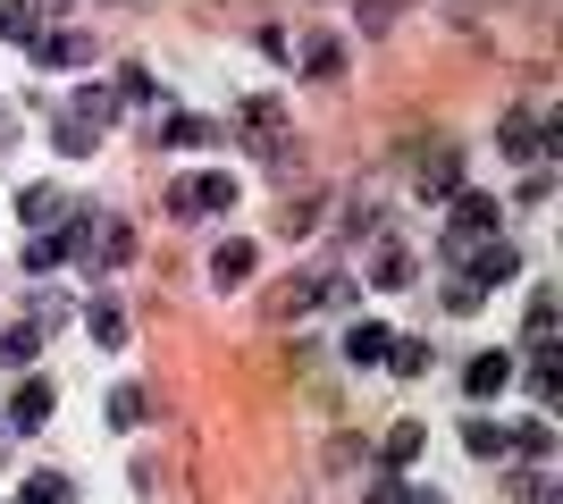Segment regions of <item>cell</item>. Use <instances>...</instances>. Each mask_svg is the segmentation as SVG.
I'll return each instance as SVG.
<instances>
[{
	"mask_svg": "<svg viewBox=\"0 0 563 504\" xmlns=\"http://www.w3.org/2000/svg\"><path fill=\"white\" fill-rule=\"evenodd\" d=\"M235 193H244V186H235L228 168H211V177H177L161 202H168L177 219H194V211H235Z\"/></svg>",
	"mask_w": 563,
	"mask_h": 504,
	"instance_id": "cell-1",
	"label": "cell"
},
{
	"mask_svg": "<svg viewBox=\"0 0 563 504\" xmlns=\"http://www.w3.org/2000/svg\"><path fill=\"white\" fill-rule=\"evenodd\" d=\"M496 236V202L488 193H454V227H446V253H471V244Z\"/></svg>",
	"mask_w": 563,
	"mask_h": 504,
	"instance_id": "cell-2",
	"label": "cell"
},
{
	"mask_svg": "<svg viewBox=\"0 0 563 504\" xmlns=\"http://www.w3.org/2000/svg\"><path fill=\"white\" fill-rule=\"evenodd\" d=\"M463 278H471V287H479V294H488V287H505V278H514V269H521V253H514V244H505V236H488V244H471V253H463Z\"/></svg>",
	"mask_w": 563,
	"mask_h": 504,
	"instance_id": "cell-3",
	"label": "cell"
},
{
	"mask_svg": "<svg viewBox=\"0 0 563 504\" xmlns=\"http://www.w3.org/2000/svg\"><path fill=\"white\" fill-rule=\"evenodd\" d=\"M43 18H59V0H9V9H0V43L34 51L43 43Z\"/></svg>",
	"mask_w": 563,
	"mask_h": 504,
	"instance_id": "cell-4",
	"label": "cell"
},
{
	"mask_svg": "<svg viewBox=\"0 0 563 504\" xmlns=\"http://www.w3.org/2000/svg\"><path fill=\"white\" fill-rule=\"evenodd\" d=\"M244 126L261 135V152H269V160H286V101H278V93H253V101H244Z\"/></svg>",
	"mask_w": 563,
	"mask_h": 504,
	"instance_id": "cell-5",
	"label": "cell"
},
{
	"mask_svg": "<svg viewBox=\"0 0 563 504\" xmlns=\"http://www.w3.org/2000/svg\"><path fill=\"white\" fill-rule=\"evenodd\" d=\"M85 244H93V227H51V236L25 244V269H59L68 253H85Z\"/></svg>",
	"mask_w": 563,
	"mask_h": 504,
	"instance_id": "cell-6",
	"label": "cell"
},
{
	"mask_svg": "<svg viewBox=\"0 0 563 504\" xmlns=\"http://www.w3.org/2000/svg\"><path fill=\"white\" fill-rule=\"evenodd\" d=\"M43 421H51V379H25L9 395V429H43Z\"/></svg>",
	"mask_w": 563,
	"mask_h": 504,
	"instance_id": "cell-7",
	"label": "cell"
},
{
	"mask_svg": "<svg viewBox=\"0 0 563 504\" xmlns=\"http://www.w3.org/2000/svg\"><path fill=\"white\" fill-rule=\"evenodd\" d=\"M463 387H471V395H505V387H514V354H479L463 370Z\"/></svg>",
	"mask_w": 563,
	"mask_h": 504,
	"instance_id": "cell-8",
	"label": "cell"
},
{
	"mask_svg": "<svg viewBox=\"0 0 563 504\" xmlns=\"http://www.w3.org/2000/svg\"><path fill=\"white\" fill-rule=\"evenodd\" d=\"M446 193H463V152H438L421 168V202H446Z\"/></svg>",
	"mask_w": 563,
	"mask_h": 504,
	"instance_id": "cell-9",
	"label": "cell"
},
{
	"mask_svg": "<svg viewBox=\"0 0 563 504\" xmlns=\"http://www.w3.org/2000/svg\"><path fill=\"white\" fill-rule=\"evenodd\" d=\"M211 278H219V287H244V278H253V244L228 236V244L211 253Z\"/></svg>",
	"mask_w": 563,
	"mask_h": 504,
	"instance_id": "cell-10",
	"label": "cell"
},
{
	"mask_svg": "<svg viewBox=\"0 0 563 504\" xmlns=\"http://www.w3.org/2000/svg\"><path fill=\"white\" fill-rule=\"evenodd\" d=\"M387 345H396L387 328H371V320H353V336H345V361H362V370H371V361H387Z\"/></svg>",
	"mask_w": 563,
	"mask_h": 504,
	"instance_id": "cell-11",
	"label": "cell"
},
{
	"mask_svg": "<svg viewBox=\"0 0 563 504\" xmlns=\"http://www.w3.org/2000/svg\"><path fill=\"white\" fill-rule=\"evenodd\" d=\"M505 152H514V160H539V119H530V110H505Z\"/></svg>",
	"mask_w": 563,
	"mask_h": 504,
	"instance_id": "cell-12",
	"label": "cell"
},
{
	"mask_svg": "<svg viewBox=\"0 0 563 504\" xmlns=\"http://www.w3.org/2000/svg\"><path fill=\"white\" fill-rule=\"evenodd\" d=\"M34 354H43V328H34V320H18V328L0 336V361H9V370H25Z\"/></svg>",
	"mask_w": 563,
	"mask_h": 504,
	"instance_id": "cell-13",
	"label": "cell"
},
{
	"mask_svg": "<svg viewBox=\"0 0 563 504\" xmlns=\"http://www.w3.org/2000/svg\"><path fill=\"white\" fill-rule=\"evenodd\" d=\"M34 51H43L51 68H76V59H85V51H93V43H85L76 25H59V34H43V43H34Z\"/></svg>",
	"mask_w": 563,
	"mask_h": 504,
	"instance_id": "cell-14",
	"label": "cell"
},
{
	"mask_svg": "<svg viewBox=\"0 0 563 504\" xmlns=\"http://www.w3.org/2000/svg\"><path fill=\"white\" fill-rule=\"evenodd\" d=\"M421 446H429V429H421V421H396V429H387V462H396V471H404L412 455H421Z\"/></svg>",
	"mask_w": 563,
	"mask_h": 504,
	"instance_id": "cell-15",
	"label": "cell"
},
{
	"mask_svg": "<svg viewBox=\"0 0 563 504\" xmlns=\"http://www.w3.org/2000/svg\"><path fill=\"white\" fill-rule=\"evenodd\" d=\"M85 328H93V345H126V312H118V303H93Z\"/></svg>",
	"mask_w": 563,
	"mask_h": 504,
	"instance_id": "cell-16",
	"label": "cell"
},
{
	"mask_svg": "<svg viewBox=\"0 0 563 504\" xmlns=\"http://www.w3.org/2000/svg\"><path fill=\"white\" fill-rule=\"evenodd\" d=\"M547 336H555V294H530V354H547Z\"/></svg>",
	"mask_w": 563,
	"mask_h": 504,
	"instance_id": "cell-17",
	"label": "cell"
},
{
	"mask_svg": "<svg viewBox=\"0 0 563 504\" xmlns=\"http://www.w3.org/2000/svg\"><path fill=\"white\" fill-rule=\"evenodd\" d=\"M18 504H68V480H59V471H34V480L18 488Z\"/></svg>",
	"mask_w": 563,
	"mask_h": 504,
	"instance_id": "cell-18",
	"label": "cell"
},
{
	"mask_svg": "<svg viewBox=\"0 0 563 504\" xmlns=\"http://www.w3.org/2000/svg\"><path fill=\"white\" fill-rule=\"evenodd\" d=\"M387 370H404V379H421V370H429V345H421V336H404V345H387Z\"/></svg>",
	"mask_w": 563,
	"mask_h": 504,
	"instance_id": "cell-19",
	"label": "cell"
},
{
	"mask_svg": "<svg viewBox=\"0 0 563 504\" xmlns=\"http://www.w3.org/2000/svg\"><path fill=\"white\" fill-rule=\"evenodd\" d=\"M371 278H378V287H412V261H404L396 244H387V253H378V261H371Z\"/></svg>",
	"mask_w": 563,
	"mask_h": 504,
	"instance_id": "cell-20",
	"label": "cell"
},
{
	"mask_svg": "<svg viewBox=\"0 0 563 504\" xmlns=\"http://www.w3.org/2000/svg\"><path fill=\"white\" fill-rule=\"evenodd\" d=\"M463 446H471V455H505V446H514V437L496 429V421H471V429H463Z\"/></svg>",
	"mask_w": 563,
	"mask_h": 504,
	"instance_id": "cell-21",
	"label": "cell"
},
{
	"mask_svg": "<svg viewBox=\"0 0 563 504\" xmlns=\"http://www.w3.org/2000/svg\"><path fill=\"white\" fill-rule=\"evenodd\" d=\"M93 135H101V126H85V119H59V152H68V160H85V152H93Z\"/></svg>",
	"mask_w": 563,
	"mask_h": 504,
	"instance_id": "cell-22",
	"label": "cell"
},
{
	"mask_svg": "<svg viewBox=\"0 0 563 504\" xmlns=\"http://www.w3.org/2000/svg\"><path fill=\"white\" fill-rule=\"evenodd\" d=\"M110 421H118V429H135V421H143V387H118V395H110Z\"/></svg>",
	"mask_w": 563,
	"mask_h": 504,
	"instance_id": "cell-23",
	"label": "cell"
},
{
	"mask_svg": "<svg viewBox=\"0 0 563 504\" xmlns=\"http://www.w3.org/2000/svg\"><path fill=\"white\" fill-rule=\"evenodd\" d=\"M514 446H521V455H530V462H547V455H555V429H547V421H530V429H521Z\"/></svg>",
	"mask_w": 563,
	"mask_h": 504,
	"instance_id": "cell-24",
	"label": "cell"
},
{
	"mask_svg": "<svg viewBox=\"0 0 563 504\" xmlns=\"http://www.w3.org/2000/svg\"><path fill=\"white\" fill-rule=\"evenodd\" d=\"M161 144H211V126H202V119H168Z\"/></svg>",
	"mask_w": 563,
	"mask_h": 504,
	"instance_id": "cell-25",
	"label": "cell"
},
{
	"mask_svg": "<svg viewBox=\"0 0 563 504\" xmlns=\"http://www.w3.org/2000/svg\"><path fill=\"white\" fill-rule=\"evenodd\" d=\"M126 253H135V236H126V227L110 219V227H101V261H126Z\"/></svg>",
	"mask_w": 563,
	"mask_h": 504,
	"instance_id": "cell-26",
	"label": "cell"
},
{
	"mask_svg": "<svg viewBox=\"0 0 563 504\" xmlns=\"http://www.w3.org/2000/svg\"><path fill=\"white\" fill-rule=\"evenodd\" d=\"M479 303H488V294L471 287V278H454V287H446V312H479Z\"/></svg>",
	"mask_w": 563,
	"mask_h": 504,
	"instance_id": "cell-27",
	"label": "cell"
},
{
	"mask_svg": "<svg viewBox=\"0 0 563 504\" xmlns=\"http://www.w3.org/2000/svg\"><path fill=\"white\" fill-rule=\"evenodd\" d=\"M303 68H311V76H336L345 59H336V43H311V51H303Z\"/></svg>",
	"mask_w": 563,
	"mask_h": 504,
	"instance_id": "cell-28",
	"label": "cell"
}]
</instances>
